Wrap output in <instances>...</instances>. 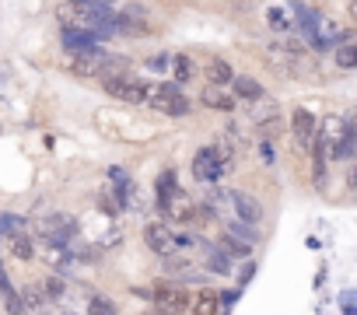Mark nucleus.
Listing matches in <instances>:
<instances>
[{"label": "nucleus", "mask_w": 357, "mask_h": 315, "mask_svg": "<svg viewBox=\"0 0 357 315\" xmlns=\"http://www.w3.org/2000/svg\"><path fill=\"white\" fill-rule=\"evenodd\" d=\"M259 151H263V162H266V165H273V162H277V151H273V144H270V140H263V144H259Z\"/></svg>", "instance_id": "393cba45"}, {"label": "nucleus", "mask_w": 357, "mask_h": 315, "mask_svg": "<svg viewBox=\"0 0 357 315\" xmlns=\"http://www.w3.org/2000/svg\"><path fill=\"white\" fill-rule=\"evenodd\" d=\"M165 270L168 273H178V280H200V266L197 263H190V256H168L165 259Z\"/></svg>", "instance_id": "ddd939ff"}, {"label": "nucleus", "mask_w": 357, "mask_h": 315, "mask_svg": "<svg viewBox=\"0 0 357 315\" xmlns=\"http://www.w3.org/2000/svg\"><path fill=\"white\" fill-rule=\"evenodd\" d=\"M105 84V91L112 95V98H119V102H126V105H147V84L144 81H137V77H112V81H102Z\"/></svg>", "instance_id": "423d86ee"}, {"label": "nucleus", "mask_w": 357, "mask_h": 315, "mask_svg": "<svg viewBox=\"0 0 357 315\" xmlns=\"http://www.w3.org/2000/svg\"><path fill=\"white\" fill-rule=\"evenodd\" d=\"M151 301H154V308H158L161 315H178V312L193 308V298L178 287V284H158L154 294H151Z\"/></svg>", "instance_id": "39448f33"}, {"label": "nucleus", "mask_w": 357, "mask_h": 315, "mask_svg": "<svg viewBox=\"0 0 357 315\" xmlns=\"http://www.w3.org/2000/svg\"><path fill=\"white\" fill-rule=\"evenodd\" d=\"M235 221H242V224H249V228H259L263 207H259V200H256L252 193H238V190H235Z\"/></svg>", "instance_id": "1a4fd4ad"}, {"label": "nucleus", "mask_w": 357, "mask_h": 315, "mask_svg": "<svg viewBox=\"0 0 357 315\" xmlns=\"http://www.w3.org/2000/svg\"><path fill=\"white\" fill-rule=\"evenodd\" d=\"M144 242H147V249L154 252V256H178V252H190L193 245H197V238L193 235H186V231H175L172 224H165V221H154V224H147V231H144Z\"/></svg>", "instance_id": "f257e3e1"}, {"label": "nucleus", "mask_w": 357, "mask_h": 315, "mask_svg": "<svg viewBox=\"0 0 357 315\" xmlns=\"http://www.w3.org/2000/svg\"><path fill=\"white\" fill-rule=\"evenodd\" d=\"M63 315H77V312H63Z\"/></svg>", "instance_id": "bb28decb"}, {"label": "nucleus", "mask_w": 357, "mask_h": 315, "mask_svg": "<svg viewBox=\"0 0 357 315\" xmlns=\"http://www.w3.org/2000/svg\"><path fill=\"white\" fill-rule=\"evenodd\" d=\"M200 98H204V105L214 109V112H235V105H238V98L231 95V88H218V84H207Z\"/></svg>", "instance_id": "9b49d317"}, {"label": "nucleus", "mask_w": 357, "mask_h": 315, "mask_svg": "<svg viewBox=\"0 0 357 315\" xmlns=\"http://www.w3.org/2000/svg\"><path fill=\"white\" fill-rule=\"evenodd\" d=\"M22 231H25V224H22L18 214H0V235L15 238V235H22Z\"/></svg>", "instance_id": "412c9836"}, {"label": "nucleus", "mask_w": 357, "mask_h": 315, "mask_svg": "<svg viewBox=\"0 0 357 315\" xmlns=\"http://www.w3.org/2000/svg\"><path fill=\"white\" fill-rule=\"evenodd\" d=\"M249 116H252L259 126H263V123H273V119H277V102H266V98H263V102H252Z\"/></svg>", "instance_id": "a211bd4d"}, {"label": "nucleus", "mask_w": 357, "mask_h": 315, "mask_svg": "<svg viewBox=\"0 0 357 315\" xmlns=\"http://www.w3.org/2000/svg\"><path fill=\"white\" fill-rule=\"evenodd\" d=\"M343 308L354 312V308H357V294H343Z\"/></svg>", "instance_id": "a878e982"}, {"label": "nucleus", "mask_w": 357, "mask_h": 315, "mask_svg": "<svg viewBox=\"0 0 357 315\" xmlns=\"http://www.w3.org/2000/svg\"><path fill=\"white\" fill-rule=\"evenodd\" d=\"M172 63H175V56H172V53H158V56H151V60H147V67H151V70H158V74H165Z\"/></svg>", "instance_id": "b1692460"}, {"label": "nucleus", "mask_w": 357, "mask_h": 315, "mask_svg": "<svg viewBox=\"0 0 357 315\" xmlns=\"http://www.w3.org/2000/svg\"><path fill=\"white\" fill-rule=\"evenodd\" d=\"M225 172H228V165L221 162V154L214 151V144L197 151V158H193V176H197L200 183H218Z\"/></svg>", "instance_id": "0eeeda50"}, {"label": "nucleus", "mask_w": 357, "mask_h": 315, "mask_svg": "<svg viewBox=\"0 0 357 315\" xmlns=\"http://www.w3.org/2000/svg\"><path fill=\"white\" fill-rule=\"evenodd\" d=\"M266 25L273 29V32H291V29H298V8L294 4H273L270 11H266Z\"/></svg>", "instance_id": "9d476101"}, {"label": "nucleus", "mask_w": 357, "mask_h": 315, "mask_svg": "<svg viewBox=\"0 0 357 315\" xmlns=\"http://www.w3.org/2000/svg\"><path fill=\"white\" fill-rule=\"evenodd\" d=\"M207 77H211V84H218V88H231V81H235V70L228 67V60H207Z\"/></svg>", "instance_id": "4468645a"}, {"label": "nucleus", "mask_w": 357, "mask_h": 315, "mask_svg": "<svg viewBox=\"0 0 357 315\" xmlns=\"http://www.w3.org/2000/svg\"><path fill=\"white\" fill-rule=\"evenodd\" d=\"M204 270H211V273H228V270H231V256H228L225 249L211 245V249H207V266H204Z\"/></svg>", "instance_id": "dca6fc26"}, {"label": "nucleus", "mask_w": 357, "mask_h": 315, "mask_svg": "<svg viewBox=\"0 0 357 315\" xmlns=\"http://www.w3.org/2000/svg\"><path fill=\"white\" fill-rule=\"evenodd\" d=\"M147 105H154L158 112H165V116H190L193 112V102L178 91L175 84H147Z\"/></svg>", "instance_id": "f03ea898"}, {"label": "nucleus", "mask_w": 357, "mask_h": 315, "mask_svg": "<svg viewBox=\"0 0 357 315\" xmlns=\"http://www.w3.org/2000/svg\"><path fill=\"white\" fill-rule=\"evenodd\" d=\"M291 133H294V140H298V147H315V137H319V126H315V116L308 112V109H294V116H291Z\"/></svg>", "instance_id": "6e6552de"}, {"label": "nucleus", "mask_w": 357, "mask_h": 315, "mask_svg": "<svg viewBox=\"0 0 357 315\" xmlns=\"http://www.w3.org/2000/svg\"><path fill=\"white\" fill-rule=\"evenodd\" d=\"M336 67L354 70V67H357V46H340V49H336Z\"/></svg>", "instance_id": "5701e85b"}, {"label": "nucleus", "mask_w": 357, "mask_h": 315, "mask_svg": "<svg viewBox=\"0 0 357 315\" xmlns=\"http://www.w3.org/2000/svg\"><path fill=\"white\" fill-rule=\"evenodd\" d=\"M231 95H235V98H245V102H263V98H266L263 84H259L256 77H249V74H235V81H231Z\"/></svg>", "instance_id": "f8f14e48"}, {"label": "nucleus", "mask_w": 357, "mask_h": 315, "mask_svg": "<svg viewBox=\"0 0 357 315\" xmlns=\"http://www.w3.org/2000/svg\"><path fill=\"white\" fill-rule=\"evenodd\" d=\"M172 70H175V88H178V84H190V81L197 77V63H193L190 56H175Z\"/></svg>", "instance_id": "f3484780"}, {"label": "nucleus", "mask_w": 357, "mask_h": 315, "mask_svg": "<svg viewBox=\"0 0 357 315\" xmlns=\"http://www.w3.org/2000/svg\"><path fill=\"white\" fill-rule=\"evenodd\" d=\"M116 32L133 36V39L151 36V32H154V18H151L147 8H140V4H133V8H119V11H116Z\"/></svg>", "instance_id": "20e7f679"}, {"label": "nucleus", "mask_w": 357, "mask_h": 315, "mask_svg": "<svg viewBox=\"0 0 357 315\" xmlns=\"http://www.w3.org/2000/svg\"><path fill=\"white\" fill-rule=\"evenodd\" d=\"M221 245H225V252H228L231 259H249V256H252V245H249V242H238V238H228V235H225Z\"/></svg>", "instance_id": "6ab92c4d"}, {"label": "nucleus", "mask_w": 357, "mask_h": 315, "mask_svg": "<svg viewBox=\"0 0 357 315\" xmlns=\"http://www.w3.org/2000/svg\"><path fill=\"white\" fill-rule=\"evenodd\" d=\"M11 252H15L18 259H32V256H36V245H32V238L22 231V235L11 238Z\"/></svg>", "instance_id": "aec40b11"}, {"label": "nucleus", "mask_w": 357, "mask_h": 315, "mask_svg": "<svg viewBox=\"0 0 357 315\" xmlns=\"http://www.w3.org/2000/svg\"><path fill=\"white\" fill-rule=\"evenodd\" d=\"M354 15H357V4H354Z\"/></svg>", "instance_id": "cd10ccee"}, {"label": "nucleus", "mask_w": 357, "mask_h": 315, "mask_svg": "<svg viewBox=\"0 0 357 315\" xmlns=\"http://www.w3.org/2000/svg\"><path fill=\"white\" fill-rule=\"evenodd\" d=\"M39 235H43V242H46L50 249L67 252V245H70L74 235H77V221H74L70 214H53V217H46V221L39 224Z\"/></svg>", "instance_id": "7ed1b4c3"}, {"label": "nucleus", "mask_w": 357, "mask_h": 315, "mask_svg": "<svg viewBox=\"0 0 357 315\" xmlns=\"http://www.w3.org/2000/svg\"><path fill=\"white\" fill-rule=\"evenodd\" d=\"M218 308H221V298H218V291H211V287H204V291L193 298V315H218Z\"/></svg>", "instance_id": "2eb2a0df"}, {"label": "nucleus", "mask_w": 357, "mask_h": 315, "mask_svg": "<svg viewBox=\"0 0 357 315\" xmlns=\"http://www.w3.org/2000/svg\"><path fill=\"white\" fill-rule=\"evenodd\" d=\"M88 315H119V312H116V305H112L109 298L95 294V298L88 301Z\"/></svg>", "instance_id": "4be33fe9"}]
</instances>
